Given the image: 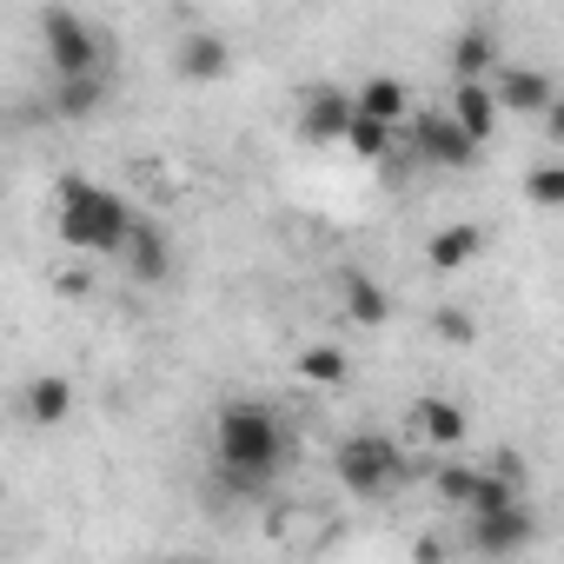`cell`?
<instances>
[{"mask_svg":"<svg viewBox=\"0 0 564 564\" xmlns=\"http://www.w3.org/2000/svg\"><path fill=\"white\" fill-rule=\"evenodd\" d=\"M352 113H359V94L313 87V94H306V113H300V140H306V147H346Z\"/></svg>","mask_w":564,"mask_h":564,"instance_id":"6","label":"cell"},{"mask_svg":"<svg viewBox=\"0 0 564 564\" xmlns=\"http://www.w3.org/2000/svg\"><path fill=\"white\" fill-rule=\"evenodd\" d=\"M452 113H458V127L485 147V140L498 133V120H505V100H498L491 80H458V87H452Z\"/></svg>","mask_w":564,"mask_h":564,"instance_id":"11","label":"cell"},{"mask_svg":"<svg viewBox=\"0 0 564 564\" xmlns=\"http://www.w3.org/2000/svg\"><path fill=\"white\" fill-rule=\"evenodd\" d=\"M491 87H498V100H505V113H544L551 100H557V80L544 74V67H498L491 74Z\"/></svg>","mask_w":564,"mask_h":564,"instance_id":"9","label":"cell"},{"mask_svg":"<svg viewBox=\"0 0 564 564\" xmlns=\"http://www.w3.org/2000/svg\"><path fill=\"white\" fill-rule=\"evenodd\" d=\"M173 67H180V80H193V87H213V80H226V67H232V47H226L213 28H193V34H180V54H173Z\"/></svg>","mask_w":564,"mask_h":564,"instance_id":"8","label":"cell"},{"mask_svg":"<svg viewBox=\"0 0 564 564\" xmlns=\"http://www.w3.org/2000/svg\"><path fill=\"white\" fill-rule=\"evenodd\" d=\"M438 333H445V339H471V333H478V326H471V319H465V313H438Z\"/></svg>","mask_w":564,"mask_h":564,"instance_id":"24","label":"cell"},{"mask_svg":"<svg viewBox=\"0 0 564 564\" xmlns=\"http://www.w3.org/2000/svg\"><path fill=\"white\" fill-rule=\"evenodd\" d=\"M485 239H491V232H485L478 219H452V226H438V232L425 239V265H432V272H465V265L485 252Z\"/></svg>","mask_w":564,"mask_h":564,"instance_id":"10","label":"cell"},{"mask_svg":"<svg viewBox=\"0 0 564 564\" xmlns=\"http://www.w3.org/2000/svg\"><path fill=\"white\" fill-rule=\"evenodd\" d=\"M471 485H478V458H471V465H438V471H432V491H438L452 511L471 505Z\"/></svg>","mask_w":564,"mask_h":564,"instance_id":"21","label":"cell"},{"mask_svg":"<svg viewBox=\"0 0 564 564\" xmlns=\"http://www.w3.org/2000/svg\"><path fill=\"white\" fill-rule=\"evenodd\" d=\"M346 372H352V359L339 346H306L300 352V379L306 386H346Z\"/></svg>","mask_w":564,"mask_h":564,"instance_id":"20","label":"cell"},{"mask_svg":"<svg viewBox=\"0 0 564 564\" xmlns=\"http://www.w3.org/2000/svg\"><path fill=\"white\" fill-rule=\"evenodd\" d=\"M505 61H498V34L491 28H465L452 41V80H491Z\"/></svg>","mask_w":564,"mask_h":564,"instance_id":"14","label":"cell"},{"mask_svg":"<svg viewBox=\"0 0 564 564\" xmlns=\"http://www.w3.org/2000/svg\"><path fill=\"white\" fill-rule=\"evenodd\" d=\"M127 265H133V279H140V286H160V279L173 272V246H166V232L160 226H133V239H127V252H120Z\"/></svg>","mask_w":564,"mask_h":564,"instance_id":"13","label":"cell"},{"mask_svg":"<svg viewBox=\"0 0 564 564\" xmlns=\"http://www.w3.org/2000/svg\"><path fill=\"white\" fill-rule=\"evenodd\" d=\"M538 538V518L524 511V505H511V511H485V518H465V544L478 551V557H511V551H524Z\"/></svg>","mask_w":564,"mask_h":564,"instance_id":"7","label":"cell"},{"mask_svg":"<svg viewBox=\"0 0 564 564\" xmlns=\"http://www.w3.org/2000/svg\"><path fill=\"white\" fill-rule=\"evenodd\" d=\"M544 140H551V147H564V94L544 107Z\"/></svg>","mask_w":564,"mask_h":564,"instance_id":"23","label":"cell"},{"mask_svg":"<svg viewBox=\"0 0 564 564\" xmlns=\"http://www.w3.org/2000/svg\"><path fill=\"white\" fill-rule=\"evenodd\" d=\"M133 206L107 186H94L87 173H61L54 180V232L80 252H127L133 239Z\"/></svg>","mask_w":564,"mask_h":564,"instance_id":"2","label":"cell"},{"mask_svg":"<svg viewBox=\"0 0 564 564\" xmlns=\"http://www.w3.org/2000/svg\"><path fill=\"white\" fill-rule=\"evenodd\" d=\"M412 432H419L432 452H452V445H465L471 425H465V412H458L452 399H419V405H412Z\"/></svg>","mask_w":564,"mask_h":564,"instance_id":"12","label":"cell"},{"mask_svg":"<svg viewBox=\"0 0 564 564\" xmlns=\"http://www.w3.org/2000/svg\"><path fill=\"white\" fill-rule=\"evenodd\" d=\"M74 412V379H61V372H41L28 392H21V419L28 425H61Z\"/></svg>","mask_w":564,"mask_h":564,"instance_id":"15","label":"cell"},{"mask_svg":"<svg viewBox=\"0 0 564 564\" xmlns=\"http://www.w3.org/2000/svg\"><path fill=\"white\" fill-rule=\"evenodd\" d=\"M100 100H107V74H74L54 87V113H67V120H87Z\"/></svg>","mask_w":564,"mask_h":564,"instance_id":"17","label":"cell"},{"mask_svg":"<svg viewBox=\"0 0 564 564\" xmlns=\"http://www.w3.org/2000/svg\"><path fill=\"white\" fill-rule=\"evenodd\" d=\"M359 107L379 113V120H405V113H412V94H405L399 74H372V80L359 87Z\"/></svg>","mask_w":564,"mask_h":564,"instance_id":"18","label":"cell"},{"mask_svg":"<svg viewBox=\"0 0 564 564\" xmlns=\"http://www.w3.org/2000/svg\"><path fill=\"white\" fill-rule=\"evenodd\" d=\"M524 199H531V206H544V213H557V206H564V160L531 166V173H524Z\"/></svg>","mask_w":564,"mask_h":564,"instance_id":"22","label":"cell"},{"mask_svg":"<svg viewBox=\"0 0 564 564\" xmlns=\"http://www.w3.org/2000/svg\"><path fill=\"white\" fill-rule=\"evenodd\" d=\"M346 313L359 326H386L392 319V293L379 286V279H366V272H346Z\"/></svg>","mask_w":564,"mask_h":564,"instance_id":"16","label":"cell"},{"mask_svg":"<svg viewBox=\"0 0 564 564\" xmlns=\"http://www.w3.org/2000/svg\"><path fill=\"white\" fill-rule=\"evenodd\" d=\"M333 471H339V485L352 498H386L405 478V458H399V445L386 432H352V438L333 445Z\"/></svg>","mask_w":564,"mask_h":564,"instance_id":"3","label":"cell"},{"mask_svg":"<svg viewBox=\"0 0 564 564\" xmlns=\"http://www.w3.org/2000/svg\"><path fill=\"white\" fill-rule=\"evenodd\" d=\"M412 153H419L425 166L458 173V166H471V160H478V140L458 127V113H452V107H445V113H432V107H425V113L412 120Z\"/></svg>","mask_w":564,"mask_h":564,"instance_id":"5","label":"cell"},{"mask_svg":"<svg viewBox=\"0 0 564 564\" xmlns=\"http://www.w3.org/2000/svg\"><path fill=\"white\" fill-rule=\"evenodd\" d=\"M392 133H399V120H379V113H352V133H346V147L359 153V160H379V153H392Z\"/></svg>","mask_w":564,"mask_h":564,"instance_id":"19","label":"cell"},{"mask_svg":"<svg viewBox=\"0 0 564 564\" xmlns=\"http://www.w3.org/2000/svg\"><path fill=\"white\" fill-rule=\"evenodd\" d=\"M41 54H47L54 80L100 74V34H94L74 8H47V14H41Z\"/></svg>","mask_w":564,"mask_h":564,"instance_id":"4","label":"cell"},{"mask_svg":"<svg viewBox=\"0 0 564 564\" xmlns=\"http://www.w3.org/2000/svg\"><path fill=\"white\" fill-rule=\"evenodd\" d=\"M286 452H293V438H286V425H279L265 405H246V399L219 405L213 465H219L239 491H265L279 471H286Z\"/></svg>","mask_w":564,"mask_h":564,"instance_id":"1","label":"cell"}]
</instances>
